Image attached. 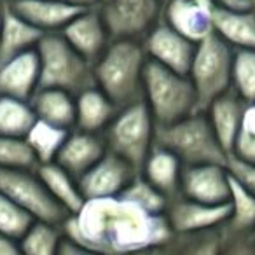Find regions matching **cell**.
I'll return each mask as SVG.
<instances>
[{"label": "cell", "mask_w": 255, "mask_h": 255, "mask_svg": "<svg viewBox=\"0 0 255 255\" xmlns=\"http://www.w3.org/2000/svg\"><path fill=\"white\" fill-rule=\"evenodd\" d=\"M61 229L88 254L159 252L173 236L166 213H149L124 196L86 199Z\"/></svg>", "instance_id": "1"}, {"label": "cell", "mask_w": 255, "mask_h": 255, "mask_svg": "<svg viewBox=\"0 0 255 255\" xmlns=\"http://www.w3.org/2000/svg\"><path fill=\"white\" fill-rule=\"evenodd\" d=\"M149 56L138 39H110L102 56L93 63L95 84L117 107L143 100V72Z\"/></svg>", "instance_id": "2"}, {"label": "cell", "mask_w": 255, "mask_h": 255, "mask_svg": "<svg viewBox=\"0 0 255 255\" xmlns=\"http://www.w3.org/2000/svg\"><path fill=\"white\" fill-rule=\"evenodd\" d=\"M156 143L171 150L184 164H226L229 156L217 138L208 114L203 110H196L175 123L157 126Z\"/></svg>", "instance_id": "3"}, {"label": "cell", "mask_w": 255, "mask_h": 255, "mask_svg": "<svg viewBox=\"0 0 255 255\" xmlns=\"http://www.w3.org/2000/svg\"><path fill=\"white\" fill-rule=\"evenodd\" d=\"M143 102L157 126L170 124L198 110V98L187 74H178L156 61H147L143 72Z\"/></svg>", "instance_id": "4"}, {"label": "cell", "mask_w": 255, "mask_h": 255, "mask_svg": "<svg viewBox=\"0 0 255 255\" xmlns=\"http://www.w3.org/2000/svg\"><path fill=\"white\" fill-rule=\"evenodd\" d=\"M35 49L40 61L39 88H60L79 95L95 86L93 63L75 51L60 32L44 33Z\"/></svg>", "instance_id": "5"}, {"label": "cell", "mask_w": 255, "mask_h": 255, "mask_svg": "<svg viewBox=\"0 0 255 255\" xmlns=\"http://www.w3.org/2000/svg\"><path fill=\"white\" fill-rule=\"evenodd\" d=\"M157 124L143 100L117 110L103 131L109 150L124 157L140 171L152 147L156 145Z\"/></svg>", "instance_id": "6"}, {"label": "cell", "mask_w": 255, "mask_h": 255, "mask_svg": "<svg viewBox=\"0 0 255 255\" xmlns=\"http://www.w3.org/2000/svg\"><path fill=\"white\" fill-rule=\"evenodd\" d=\"M233 60L234 47L219 33L212 32L196 44V53L187 75L196 89L198 110L205 112L213 100L231 89Z\"/></svg>", "instance_id": "7"}, {"label": "cell", "mask_w": 255, "mask_h": 255, "mask_svg": "<svg viewBox=\"0 0 255 255\" xmlns=\"http://www.w3.org/2000/svg\"><path fill=\"white\" fill-rule=\"evenodd\" d=\"M0 191L14 199L35 220L63 224L68 217L67 210L53 198L49 189L46 187L37 168H0Z\"/></svg>", "instance_id": "8"}, {"label": "cell", "mask_w": 255, "mask_h": 255, "mask_svg": "<svg viewBox=\"0 0 255 255\" xmlns=\"http://www.w3.org/2000/svg\"><path fill=\"white\" fill-rule=\"evenodd\" d=\"M164 0H103L100 11L112 39L143 37L163 18Z\"/></svg>", "instance_id": "9"}, {"label": "cell", "mask_w": 255, "mask_h": 255, "mask_svg": "<svg viewBox=\"0 0 255 255\" xmlns=\"http://www.w3.org/2000/svg\"><path fill=\"white\" fill-rule=\"evenodd\" d=\"M136 173L138 170L129 161L107 150L102 159L79 178V185L86 199L112 198L123 194Z\"/></svg>", "instance_id": "10"}, {"label": "cell", "mask_w": 255, "mask_h": 255, "mask_svg": "<svg viewBox=\"0 0 255 255\" xmlns=\"http://www.w3.org/2000/svg\"><path fill=\"white\" fill-rule=\"evenodd\" d=\"M231 215V201L220 205H210L185 196H177L170 201L166 219L173 234H191L199 231L217 229L226 224Z\"/></svg>", "instance_id": "11"}, {"label": "cell", "mask_w": 255, "mask_h": 255, "mask_svg": "<svg viewBox=\"0 0 255 255\" xmlns=\"http://www.w3.org/2000/svg\"><path fill=\"white\" fill-rule=\"evenodd\" d=\"M180 194L210 205L231 201V177L226 164H184Z\"/></svg>", "instance_id": "12"}, {"label": "cell", "mask_w": 255, "mask_h": 255, "mask_svg": "<svg viewBox=\"0 0 255 255\" xmlns=\"http://www.w3.org/2000/svg\"><path fill=\"white\" fill-rule=\"evenodd\" d=\"M142 42L149 60L178 74H189L196 53V42L178 33L163 19L143 37Z\"/></svg>", "instance_id": "13"}, {"label": "cell", "mask_w": 255, "mask_h": 255, "mask_svg": "<svg viewBox=\"0 0 255 255\" xmlns=\"http://www.w3.org/2000/svg\"><path fill=\"white\" fill-rule=\"evenodd\" d=\"M61 35L86 60L95 63L110 42V32L98 7H84L65 25Z\"/></svg>", "instance_id": "14"}, {"label": "cell", "mask_w": 255, "mask_h": 255, "mask_svg": "<svg viewBox=\"0 0 255 255\" xmlns=\"http://www.w3.org/2000/svg\"><path fill=\"white\" fill-rule=\"evenodd\" d=\"M109 150L103 133L84 131V129H70L56 156V163L72 173L75 178H81L96 161L103 157Z\"/></svg>", "instance_id": "15"}, {"label": "cell", "mask_w": 255, "mask_h": 255, "mask_svg": "<svg viewBox=\"0 0 255 255\" xmlns=\"http://www.w3.org/2000/svg\"><path fill=\"white\" fill-rule=\"evenodd\" d=\"M40 61L37 49L23 51L0 61V95L30 100L39 89Z\"/></svg>", "instance_id": "16"}, {"label": "cell", "mask_w": 255, "mask_h": 255, "mask_svg": "<svg viewBox=\"0 0 255 255\" xmlns=\"http://www.w3.org/2000/svg\"><path fill=\"white\" fill-rule=\"evenodd\" d=\"M212 11L196 4L194 0H164L161 19L198 44L213 32Z\"/></svg>", "instance_id": "17"}, {"label": "cell", "mask_w": 255, "mask_h": 255, "mask_svg": "<svg viewBox=\"0 0 255 255\" xmlns=\"http://www.w3.org/2000/svg\"><path fill=\"white\" fill-rule=\"evenodd\" d=\"M16 12L44 33L61 32L81 9L70 0H11Z\"/></svg>", "instance_id": "18"}, {"label": "cell", "mask_w": 255, "mask_h": 255, "mask_svg": "<svg viewBox=\"0 0 255 255\" xmlns=\"http://www.w3.org/2000/svg\"><path fill=\"white\" fill-rule=\"evenodd\" d=\"M247 103L233 91H226L215 98L210 107L205 110L208 114V119L212 123L215 135L219 138L220 145L226 149L227 154L233 152L234 142L238 138V133L241 129V123H243V112Z\"/></svg>", "instance_id": "19"}, {"label": "cell", "mask_w": 255, "mask_h": 255, "mask_svg": "<svg viewBox=\"0 0 255 255\" xmlns=\"http://www.w3.org/2000/svg\"><path fill=\"white\" fill-rule=\"evenodd\" d=\"M213 32L234 49H255V7L229 9L215 5L212 11Z\"/></svg>", "instance_id": "20"}, {"label": "cell", "mask_w": 255, "mask_h": 255, "mask_svg": "<svg viewBox=\"0 0 255 255\" xmlns=\"http://www.w3.org/2000/svg\"><path fill=\"white\" fill-rule=\"evenodd\" d=\"M44 32L26 21L7 4L0 12V61L23 51L35 49Z\"/></svg>", "instance_id": "21"}, {"label": "cell", "mask_w": 255, "mask_h": 255, "mask_svg": "<svg viewBox=\"0 0 255 255\" xmlns=\"http://www.w3.org/2000/svg\"><path fill=\"white\" fill-rule=\"evenodd\" d=\"M119 107L98 88L89 86L75 95V128L84 131L103 133L116 117Z\"/></svg>", "instance_id": "22"}, {"label": "cell", "mask_w": 255, "mask_h": 255, "mask_svg": "<svg viewBox=\"0 0 255 255\" xmlns=\"http://www.w3.org/2000/svg\"><path fill=\"white\" fill-rule=\"evenodd\" d=\"M184 163L175 156L166 147L154 145L149 152L147 159L143 161L140 173L156 185L159 191H163L170 199L180 196V180Z\"/></svg>", "instance_id": "23"}, {"label": "cell", "mask_w": 255, "mask_h": 255, "mask_svg": "<svg viewBox=\"0 0 255 255\" xmlns=\"http://www.w3.org/2000/svg\"><path fill=\"white\" fill-rule=\"evenodd\" d=\"M37 119L54 126L75 128V95L60 88H39L30 98Z\"/></svg>", "instance_id": "24"}, {"label": "cell", "mask_w": 255, "mask_h": 255, "mask_svg": "<svg viewBox=\"0 0 255 255\" xmlns=\"http://www.w3.org/2000/svg\"><path fill=\"white\" fill-rule=\"evenodd\" d=\"M231 177V175H229ZM255 229V194L231 177V215L222 226L226 243L243 241Z\"/></svg>", "instance_id": "25"}, {"label": "cell", "mask_w": 255, "mask_h": 255, "mask_svg": "<svg viewBox=\"0 0 255 255\" xmlns=\"http://www.w3.org/2000/svg\"><path fill=\"white\" fill-rule=\"evenodd\" d=\"M37 171H39L46 187L53 194V198L67 210L68 215H74V213H77L82 208L86 198L81 191V185H79V178H75L72 173H68L56 161L39 164Z\"/></svg>", "instance_id": "26"}, {"label": "cell", "mask_w": 255, "mask_h": 255, "mask_svg": "<svg viewBox=\"0 0 255 255\" xmlns=\"http://www.w3.org/2000/svg\"><path fill=\"white\" fill-rule=\"evenodd\" d=\"M68 131L70 129H65V128L37 119L25 136L33 156L37 157V163H53L56 159L58 152H60L61 145H63L65 138H67Z\"/></svg>", "instance_id": "27"}, {"label": "cell", "mask_w": 255, "mask_h": 255, "mask_svg": "<svg viewBox=\"0 0 255 255\" xmlns=\"http://www.w3.org/2000/svg\"><path fill=\"white\" fill-rule=\"evenodd\" d=\"M37 116L30 100L0 95V135L26 136Z\"/></svg>", "instance_id": "28"}, {"label": "cell", "mask_w": 255, "mask_h": 255, "mask_svg": "<svg viewBox=\"0 0 255 255\" xmlns=\"http://www.w3.org/2000/svg\"><path fill=\"white\" fill-rule=\"evenodd\" d=\"M63 229L61 224L46 222V220H33L25 234L19 238L21 254L28 255H51L58 254Z\"/></svg>", "instance_id": "29"}, {"label": "cell", "mask_w": 255, "mask_h": 255, "mask_svg": "<svg viewBox=\"0 0 255 255\" xmlns=\"http://www.w3.org/2000/svg\"><path fill=\"white\" fill-rule=\"evenodd\" d=\"M121 196H124L126 199L133 201L135 205H138L140 208H143L149 213H156V215H161V213H166L168 205H170L171 199L164 194L163 191L156 187L154 184H150L142 173H136L135 178L129 182L124 192Z\"/></svg>", "instance_id": "30"}, {"label": "cell", "mask_w": 255, "mask_h": 255, "mask_svg": "<svg viewBox=\"0 0 255 255\" xmlns=\"http://www.w3.org/2000/svg\"><path fill=\"white\" fill-rule=\"evenodd\" d=\"M231 89L245 103H255V49H234Z\"/></svg>", "instance_id": "31"}, {"label": "cell", "mask_w": 255, "mask_h": 255, "mask_svg": "<svg viewBox=\"0 0 255 255\" xmlns=\"http://www.w3.org/2000/svg\"><path fill=\"white\" fill-rule=\"evenodd\" d=\"M37 166H39L37 157L33 156L25 136L0 135V168L28 170Z\"/></svg>", "instance_id": "32"}, {"label": "cell", "mask_w": 255, "mask_h": 255, "mask_svg": "<svg viewBox=\"0 0 255 255\" xmlns=\"http://www.w3.org/2000/svg\"><path fill=\"white\" fill-rule=\"evenodd\" d=\"M33 217L14 199L0 191V233L12 238H21L33 224Z\"/></svg>", "instance_id": "33"}, {"label": "cell", "mask_w": 255, "mask_h": 255, "mask_svg": "<svg viewBox=\"0 0 255 255\" xmlns=\"http://www.w3.org/2000/svg\"><path fill=\"white\" fill-rule=\"evenodd\" d=\"M226 168L238 184L243 185L252 194H255V163H250V161L241 159L234 154H229L226 161Z\"/></svg>", "instance_id": "34"}, {"label": "cell", "mask_w": 255, "mask_h": 255, "mask_svg": "<svg viewBox=\"0 0 255 255\" xmlns=\"http://www.w3.org/2000/svg\"><path fill=\"white\" fill-rule=\"evenodd\" d=\"M234 156L241 157L245 161H250V163H255V135L254 133H248L245 129H240L238 133V138L234 142L233 152Z\"/></svg>", "instance_id": "35"}, {"label": "cell", "mask_w": 255, "mask_h": 255, "mask_svg": "<svg viewBox=\"0 0 255 255\" xmlns=\"http://www.w3.org/2000/svg\"><path fill=\"white\" fill-rule=\"evenodd\" d=\"M21 254L18 238L7 236V234L0 233V255H18Z\"/></svg>", "instance_id": "36"}, {"label": "cell", "mask_w": 255, "mask_h": 255, "mask_svg": "<svg viewBox=\"0 0 255 255\" xmlns=\"http://www.w3.org/2000/svg\"><path fill=\"white\" fill-rule=\"evenodd\" d=\"M241 129L255 135V103H247V107H245Z\"/></svg>", "instance_id": "37"}, {"label": "cell", "mask_w": 255, "mask_h": 255, "mask_svg": "<svg viewBox=\"0 0 255 255\" xmlns=\"http://www.w3.org/2000/svg\"><path fill=\"white\" fill-rule=\"evenodd\" d=\"M215 4L229 9H254L255 0H215Z\"/></svg>", "instance_id": "38"}, {"label": "cell", "mask_w": 255, "mask_h": 255, "mask_svg": "<svg viewBox=\"0 0 255 255\" xmlns=\"http://www.w3.org/2000/svg\"><path fill=\"white\" fill-rule=\"evenodd\" d=\"M70 2L79 7H98L103 0H70Z\"/></svg>", "instance_id": "39"}, {"label": "cell", "mask_w": 255, "mask_h": 255, "mask_svg": "<svg viewBox=\"0 0 255 255\" xmlns=\"http://www.w3.org/2000/svg\"><path fill=\"white\" fill-rule=\"evenodd\" d=\"M245 245H247L250 250H255V229L252 231V233L248 234L247 238H245Z\"/></svg>", "instance_id": "40"}, {"label": "cell", "mask_w": 255, "mask_h": 255, "mask_svg": "<svg viewBox=\"0 0 255 255\" xmlns=\"http://www.w3.org/2000/svg\"><path fill=\"white\" fill-rule=\"evenodd\" d=\"M196 4H199V5H203V7H206V9H210L212 11L213 7H215V0H194Z\"/></svg>", "instance_id": "41"}, {"label": "cell", "mask_w": 255, "mask_h": 255, "mask_svg": "<svg viewBox=\"0 0 255 255\" xmlns=\"http://www.w3.org/2000/svg\"><path fill=\"white\" fill-rule=\"evenodd\" d=\"M7 4H9V0H0V12H2V9H4Z\"/></svg>", "instance_id": "42"}, {"label": "cell", "mask_w": 255, "mask_h": 255, "mask_svg": "<svg viewBox=\"0 0 255 255\" xmlns=\"http://www.w3.org/2000/svg\"><path fill=\"white\" fill-rule=\"evenodd\" d=\"M9 2H11V0H9Z\"/></svg>", "instance_id": "43"}]
</instances>
